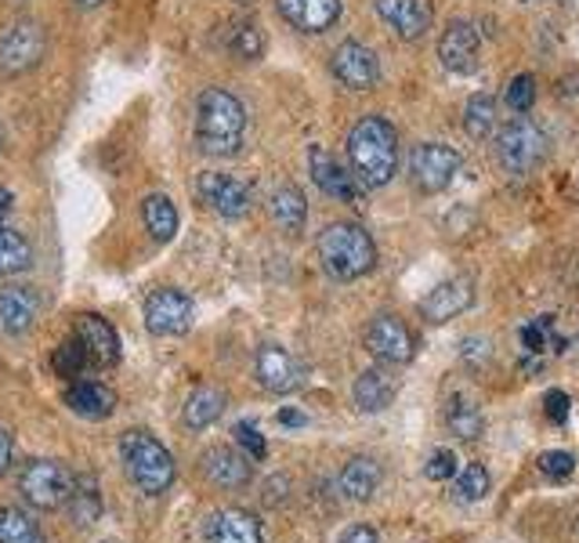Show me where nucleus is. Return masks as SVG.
Segmentation results:
<instances>
[{
    "mask_svg": "<svg viewBox=\"0 0 579 543\" xmlns=\"http://www.w3.org/2000/svg\"><path fill=\"white\" fill-rule=\"evenodd\" d=\"M348 160L355 182L366 188H384L398 167V134L384 116H363L348 134Z\"/></svg>",
    "mask_w": 579,
    "mask_h": 543,
    "instance_id": "obj_1",
    "label": "nucleus"
},
{
    "mask_svg": "<svg viewBox=\"0 0 579 543\" xmlns=\"http://www.w3.org/2000/svg\"><path fill=\"white\" fill-rule=\"evenodd\" d=\"M246 134V109L232 91L206 88L196 102V142L206 156H236Z\"/></svg>",
    "mask_w": 579,
    "mask_h": 543,
    "instance_id": "obj_2",
    "label": "nucleus"
},
{
    "mask_svg": "<svg viewBox=\"0 0 579 543\" xmlns=\"http://www.w3.org/2000/svg\"><path fill=\"white\" fill-rule=\"evenodd\" d=\"M319 262L334 279L352 283V279H363L366 272H374L377 247L363 225L334 222V225H326L319 236Z\"/></svg>",
    "mask_w": 579,
    "mask_h": 543,
    "instance_id": "obj_3",
    "label": "nucleus"
},
{
    "mask_svg": "<svg viewBox=\"0 0 579 543\" xmlns=\"http://www.w3.org/2000/svg\"><path fill=\"white\" fill-rule=\"evenodd\" d=\"M120 457H123V468H128L131 482L142 489L149 496H160L167 493L174 485V457L167 453V445L160 439H153L149 431H128L120 439Z\"/></svg>",
    "mask_w": 579,
    "mask_h": 543,
    "instance_id": "obj_4",
    "label": "nucleus"
},
{
    "mask_svg": "<svg viewBox=\"0 0 579 543\" xmlns=\"http://www.w3.org/2000/svg\"><path fill=\"white\" fill-rule=\"evenodd\" d=\"M547 160V134L526 116H515L511 124L496 131V163L511 178H529V174Z\"/></svg>",
    "mask_w": 579,
    "mask_h": 543,
    "instance_id": "obj_5",
    "label": "nucleus"
},
{
    "mask_svg": "<svg viewBox=\"0 0 579 543\" xmlns=\"http://www.w3.org/2000/svg\"><path fill=\"white\" fill-rule=\"evenodd\" d=\"M73 482L77 474L62 460H30L19 474V493L37 511H59L73 496Z\"/></svg>",
    "mask_w": 579,
    "mask_h": 543,
    "instance_id": "obj_6",
    "label": "nucleus"
},
{
    "mask_svg": "<svg viewBox=\"0 0 579 543\" xmlns=\"http://www.w3.org/2000/svg\"><path fill=\"white\" fill-rule=\"evenodd\" d=\"M48 33L37 19H16L0 30V76H22L40 65Z\"/></svg>",
    "mask_w": 579,
    "mask_h": 543,
    "instance_id": "obj_7",
    "label": "nucleus"
},
{
    "mask_svg": "<svg viewBox=\"0 0 579 543\" xmlns=\"http://www.w3.org/2000/svg\"><path fill=\"white\" fill-rule=\"evenodd\" d=\"M460 174V153L443 142H424L413 148L409 156V178L420 193H443L453 185V178Z\"/></svg>",
    "mask_w": 579,
    "mask_h": 543,
    "instance_id": "obj_8",
    "label": "nucleus"
},
{
    "mask_svg": "<svg viewBox=\"0 0 579 543\" xmlns=\"http://www.w3.org/2000/svg\"><path fill=\"white\" fill-rule=\"evenodd\" d=\"M145 326L156 337H177L192 326V297L177 287L153 290L145 301Z\"/></svg>",
    "mask_w": 579,
    "mask_h": 543,
    "instance_id": "obj_9",
    "label": "nucleus"
},
{
    "mask_svg": "<svg viewBox=\"0 0 579 543\" xmlns=\"http://www.w3.org/2000/svg\"><path fill=\"white\" fill-rule=\"evenodd\" d=\"M196 196L211 211L228 217V222L246 217V211H251V188H246L240 178H232V174H222V171H203L196 178Z\"/></svg>",
    "mask_w": 579,
    "mask_h": 543,
    "instance_id": "obj_10",
    "label": "nucleus"
},
{
    "mask_svg": "<svg viewBox=\"0 0 579 543\" xmlns=\"http://www.w3.org/2000/svg\"><path fill=\"white\" fill-rule=\"evenodd\" d=\"M329 70H334V76L348 91H369V88H377V80H380L377 54L366 44H358V40H344L334 51V59H329Z\"/></svg>",
    "mask_w": 579,
    "mask_h": 543,
    "instance_id": "obj_11",
    "label": "nucleus"
},
{
    "mask_svg": "<svg viewBox=\"0 0 579 543\" xmlns=\"http://www.w3.org/2000/svg\"><path fill=\"white\" fill-rule=\"evenodd\" d=\"M366 348H369V356L384 366H403L413 359V337L398 316H377L374 322H369L366 326Z\"/></svg>",
    "mask_w": 579,
    "mask_h": 543,
    "instance_id": "obj_12",
    "label": "nucleus"
},
{
    "mask_svg": "<svg viewBox=\"0 0 579 543\" xmlns=\"http://www.w3.org/2000/svg\"><path fill=\"white\" fill-rule=\"evenodd\" d=\"M377 16L395 37L420 40L435 22L431 0H377Z\"/></svg>",
    "mask_w": 579,
    "mask_h": 543,
    "instance_id": "obj_13",
    "label": "nucleus"
},
{
    "mask_svg": "<svg viewBox=\"0 0 579 543\" xmlns=\"http://www.w3.org/2000/svg\"><path fill=\"white\" fill-rule=\"evenodd\" d=\"M478 51H481L478 30L464 19L449 22L446 33L438 37V59H443V65L449 73H460V76L475 73L478 70Z\"/></svg>",
    "mask_w": 579,
    "mask_h": 543,
    "instance_id": "obj_14",
    "label": "nucleus"
},
{
    "mask_svg": "<svg viewBox=\"0 0 579 543\" xmlns=\"http://www.w3.org/2000/svg\"><path fill=\"white\" fill-rule=\"evenodd\" d=\"M475 305V287H471V279H446V283H438V287L431 290L420 301V316L424 322H449V319H457L460 311H467Z\"/></svg>",
    "mask_w": 579,
    "mask_h": 543,
    "instance_id": "obj_15",
    "label": "nucleus"
},
{
    "mask_svg": "<svg viewBox=\"0 0 579 543\" xmlns=\"http://www.w3.org/2000/svg\"><path fill=\"white\" fill-rule=\"evenodd\" d=\"M73 337L84 345L91 366H116L120 362V337H116L113 326H109V319L84 311V316H77Z\"/></svg>",
    "mask_w": 579,
    "mask_h": 543,
    "instance_id": "obj_16",
    "label": "nucleus"
},
{
    "mask_svg": "<svg viewBox=\"0 0 579 543\" xmlns=\"http://www.w3.org/2000/svg\"><path fill=\"white\" fill-rule=\"evenodd\" d=\"M308 171H312V182L319 185L326 196H334L341 203H358V182H355V174L344 171L323 145H312L308 148Z\"/></svg>",
    "mask_w": 579,
    "mask_h": 543,
    "instance_id": "obj_17",
    "label": "nucleus"
},
{
    "mask_svg": "<svg viewBox=\"0 0 579 543\" xmlns=\"http://www.w3.org/2000/svg\"><path fill=\"white\" fill-rule=\"evenodd\" d=\"M257 380L272 396H286V391H294L301 385V362L286 348L265 345L257 351Z\"/></svg>",
    "mask_w": 579,
    "mask_h": 543,
    "instance_id": "obj_18",
    "label": "nucleus"
},
{
    "mask_svg": "<svg viewBox=\"0 0 579 543\" xmlns=\"http://www.w3.org/2000/svg\"><path fill=\"white\" fill-rule=\"evenodd\" d=\"M203 540L206 543H265V536H261V522L251 511H240V508L214 511L211 519H206Z\"/></svg>",
    "mask_w": 579,
    "mask_h": 543,
    "instance_id": "obj_19",
    "label": "nucleus"
},
{
    "mask_svg": "<svg viewBox=\"0 0 579 543\" xmlns=\"http://www.w3.org/2000/svg\"><path fill=\"white\" fill-rule=\"evenodd\" d=\"M275 8L301 33H326L341 19V0H275Z\"/></svg>",
    "mask_w": 579,
    "mask_h": 543,
    "instance_id": "obj_20",
    "label": "nucleus"
},
{
    "mask_svg": "<svg viewBox=\"0 0 579 543\" xmlns=\"http://www.w3.org/2000/svg\"><path fill=\"white\" fill-rule=\"evenodd\" d=\"M65 406L84 420H105L116 413V391L102 380H73L65 388Z\"/></svg>",
    "mask_w": 579,
    "mask_h": 543,
    "instance_id": "obj_21",
    "label": "nucleus"
},
{
    "mask_svg": "<svg viewBox=\"0 0 579 543\" xmlns=\"http://www.w3.org/2000/svg\"><path fill=\"white\" fill-rule=\"evenodd\" d=\"M37 316H40V297L33 287L11 283V287L0 290V326L8 334H30Z\"/></svg>",
    "mask_w": 579,
    "mask_h": 543,
    "instance_id": "obj_22",
    "label": "nucleus"
},
{
    "mask_svg": "<svg viewBox=\"0 0 579 543\" xmlns=\"http://www.w3.org/2000/svg\"><path fill=\"white\" fill-rule=\"evenodd\" d=\"M203 474L222 489H243L251 482L254 468H251V457L228 450V445H214V450L203 453Z\"/></svg>",
    "mask_w": 579,
    "mask_h": 543,
    "instance_id": "obj_23",
    "label": "nucleus"
},
{
    "mask_svg": "<svg viewBox=\"0 0 579 543\" xmlns=\"http://www.w3.org/2000/svg\"><path fill=\"white\" fill-rule=\"evenodd\" d=\"M352 396H355V406L363 413H380L395 402L398 385H395V377L384 373V370H363L355 380Z\"/></svg>",
    "mask_w": 579,
    "mask_h": 543,
    "instance_id": "obj_24",
    "label": "nucleus"
},
{
    "mask_svg": "<svg viewBox=\"0 0 579 543\" xmlns=\"http://www.w3.org/2000/svg\"><path fill=\"white\" fill-rule=\"evenodd\" d=\"M225 406H228V399H225V391H222V388H214V385L196 388V391H192V396L185 399V406H182L185 428H192V431L211 428L214 420L225 413Z\"/></svg>",
    "mask_w": 579,
    "mask_h": 543,
    "instance_id": "obj_25",
    "label": "nucleus"
},
{
    "mask_svg": "<svg viewBox=\"0 0 579 543\" xmlns=\"http://www.w3.org/2000/svg\"><path fill=\"white\" fill-rule=\"evenodd\" d=\"M268 207H272L275 225H280L283 233H290V236H297L301 228H305V222H308V203H305V193H301L297 185L275 188Z\"/></svg>",
    "mask_w": 579,
    "mask_h": 543,
    "instance_id": "obj_26",
    "label": "nucleus"
},
{
    "mask_svg": "<svg viewBox=\"0 0 579 543\" xmlns=\"http://www.w3.org/2000/svg\"><path fill=\"white\" fill-rule=\"evenodd\" d=\"M380 485V464L369 457H355L341 471V493L348 500H369Z\"/></svg>",
    "mask_w": 579,
    "mask_h": 543,
    "instance_id": "obj_27",
    "label": "nucleus"
},
{
    "mask_svg": "<svg viewBox=\"0 0 579 543\" xmlns=\"http://www.w3.org/2000/svg\"><path fill=\"white\" fill-rule=\"evenodd\" d=\"M69 514H73V522L80 529H88L99 522L102 514V496H99V482L91 479V474H77L73 482V496H69Z\"/></svg>",
    "mask_w": 579,
    "mask_h": 543,
    "instance_id": "obj_28",
    "label": "nucleus"
},
{
    "mask_svg": "<svg viewBox=\"0 0 579 543\" xmlns=\"http://www.w3.org/2000/svg\"><path fill=\"white\" fill-rule=\"evenodd\" d=\"M142 217H145L149 236H153L156 243L174 239V233H177V211H174V203L167 196H160V193L156 196H145Z\"/></svg>",
    "mask_w": 579,
    "mask_h": 543,
    "instance_id": "obj_29",
    "label": "nucleus"
},
{
    "mask_svg": "<svg viewBox=\"0 0 579 543\" xmlns=\"http://www.w3.org/2000/svg\"><path fill=\"white\" fill-rule=\"evenodd\" d=\"M0 543H44V529L22 508H0Z\"/></svg>",
    "mask_w": 579,
    "mask_h": 543,
    "instance_id": "obj_30",
    "label": "nucleus"
},
{
    "mask_svg": "<svg viewBox=\"0 0 579 543\" xmlns=\"http://www.w3.org/2000/svg\"><path fill=\"white\" fill-rule=\"evenodd\" d=\"M464 131L475 142H486L496 134V102L492 94H471L464 105Z\"/></svg>",
    "mask_w": 579,
    "mask_h": 543,
    "instance_id": "obj_31",
    "label": "nucleus"
},
{
    "mask_svg": "<svg viewBox=\"0 0 579 543\" xmlns=\"http://www.w3.org/2000/svg\"><path fill=\"white\" fill-rule=\"evenodd\" d=\"M33 265V247L22 233L0 225V276H19Z\"/></svg>",
    "mask_w": 579,
    "mask_h": 543,
    "instance_id": "obj_32",
    "label": "nucleus"
},
{
    "mask_svg": "<svg viewBox=\"0 0 579 543\" xmlns=\"http://www.w3.org/2000/svg\"><path fill=\"white\" fill-rule=\"evenodd\" d=\"M446 420H449V431L457 434V439H464V442L478 439L481 428H486V420H481V410H478V406L467 402V399H453Z\"/></svg>",
    "mask_w": 579,
    "mask_h": 543,
    "instance_id": "obj_33",
    "label": "nucleus"
},
{
    "mask_svg": "<svg viewBox=\"0 0 579 543\" xmlns=\"http://www.w3.org/2000/svg\"><path fill=\"white\" fill-rule=\"evenodd\" d=\"M51 366H54V373H59V377H69V380H73V377L84 373L91 362H88L84 345H80L77 337H65V341H62L59 348H54Z\"/></svg>",
    "mask_w": 579,
    "mask_h": 543,
    "instance_id": "obj_34",
    "label": "nucleus"
},
{
    "mask_svg": "<svg viewBox=\"0 0 579 543\" xmlns=\"http://www.w3.org/2000/svg\"><path fill=\"white\" fill-rule=\"evenodd\" d=\"M228 51L236 54V59H243V62H257L261 54H265V37H261L257 25L240 22L236 30H232V37H228Z\"/></svg>",
    "mask_w": 579,
    "mask_h": 543,
    "instance_id": "obj_35",
    "label": "nucleus"
},
{
    "mask_svg": "<svg viewBox=\"0 0 579 543\" xmlns=\"http://www.w3.org/2000/svg\"><path fill=\"white\" fill-rule=\"evenodd\" d=\"M486 493H489V471L481 468V464H467L457 474V496L471 504V500H481Z\"/></svg>",
    "mask_w": 579,
    "mask_h": 543,
    "instance_id": "obj_36",
    "label": "nucleus"
},
{
    "mask_svg": "<svg viewBox=\"0 0 579 543\" xmlns=\"http://www.w3.org/2000/svg\"><path fill=\"white\" fill-rule=\"evenodd\" d=\"M504 102H507V109H511V113H529L532 102H536V80L529 73H518L511 84H507Z\"/></svg>",
    "mask_w": 579,
    "mask_h": 543,
    "instance_id": "obj_37",
    "label": "nucleus"
},
{
    "mask_svg": "<svg viewBox=\"0 0 579 543\" xmlns=\"http://www.w3.org/2000/svg\"><path fill=\"white\" fill-rule=\"evenodd\" d=\"M236 442L246 450V457L251 460H265V453H268V445H265V439H261V431L251 424V420H243V424H236Z\"/></svg>",
    "mask_w": 579,
    "mask_h": 543,
    "instance_id": "obj_38",
    "label": "nucleus"
},
{
    "mask_svg": "<svg viewBox=\"0 0 579 543\" xmlns=\"http://www.w3.org/2000/svg\"><path fill=\"white\" fill-rule=\"evenodd\" d=\"M540 471L547 474V479H569V474L576 471V457L561 453V450H550V453L540 457Z\"/></svg>",
    "mask_w": 579,
    "mask_h": 543,
    "instance_id": "obj_39",
    "label": "nucleus"
},
{
    "mask_svg": "<svg viewBox=\"0 0 579 543\" xmlns=\"http://www.w3.org/2000/svg\"><path fill=\"white\" fill-rule=\"evenodd\" d=\"M424 474H427V479H431V482H446V479H453V474H457V457H453L449 450H438V453L424 464Z\"/></svg>",
    "mask_w": 579,
    "mask_h": 543,
    "instance_id": "obj_40",
    "label": "nucleus"
},
{
    "mask_svg": "<svg viewBox=\"0 0 579 543\" xmlns=\"http://www.w3.org/2000/svg\"><path fill=\"white\" fill-rule=\"evenodd\" d=\"M544 410H547V417L555 420V424H565V420H569V410H572V402H569V396H565V391H547V399H544Z\"/></svg>",
    "mask_w": 579,
    "mask_h": 543,
    "instance_id": "obj_41",
    "label": "nucleus"
},
{
    "mask_svg": "<svg viewBox=\"0 0 579 543\" xmlns=\"http://www.w3.org/2000/svg\"><path fill=\"white\" fill-rule=\"evenodd\" d=\"M460 356L467 362H486L492 351H489V341L486 337H464V348H460Z\"/></svg>",
    "mask_w": 579,
    "mask_h": 543,
    "instance_id": "obj_42",
    "label": "nucleus"
},
{
    "mask_svg": "<svg viewBox=\"0 0 579 543\" xmlns=\"http://www.w3.org/2000/svg\"><path fill=\"white\" fill-rule=\"evenodd\" d=\"M341 543H377V533L369 525H355V529H348V533H344Z\"/></svg>",
    "mask_w": 579,
    "mask_h": 543,
    "instance_id": "obj_43",
    "label": "nucleus"
},
{
    "mask_svg": "<svg viewBox=\"0 0 579 543\" xmlns=\"http://www.w3.org/2000/svg\"><path fill=\"white\" fill-rule=\"evenodd\" d=\"M8 464H11V431L0 428V474L8 471Z\"/></svg>",
    "mask_w": 579,
    "mask_h": 543,
    "instance_id": "obj_44",
    "label": "nucleus"
},
{
    "mask_svg": "<svg viewBox=\"0 0 579 543\" xmlns=\"http://www.w3.org/2000/svg\"><path fill=\"white\" fill-rule=\"evenodd\" d=\"M280 424H286V428H305L308 417L297 413V410H280Z\"/></svg>",
    "mask_w": 579,
    "mask_h": 543,
    "instance_id": "obj_45",
    "label": "nucleus"
},
{
    "mask_svg": "<svg viewBox=\"0 0 579 543\" xmlns=\"http://www.w3.org/2000/svg\"><path fill=\"white\" fill-rule=\"evenodd\" d=\"M11 214V193L4 185H0V225H4V217Z\"/></svg>",
    "mask_w": 579,
    "mask_h": 543,
    "instance_id": "obj_46",
    "label": "nucleus"
},
{
    "mask_svg": "<svg viewBox=\"0 0 579 543\" xmlns=\"http://www.w3.org/2000/svg\"><path fill=\"white\" fill-rule=\"evenodd\" d=\"M80 8H99V4H105V0H77Z\"/></svg>",
    "mask_w": 579,
    "mask_h": 543,
    "instance_id": "obj_47",
    "label": "nucleus"
},
{
    "mask_svg": "<svg viewBox=\"0 0 579 543\" xmlns=\"http://www.w3.org/2000/svg\"><path fill=\"white\" fill-rule=\"evenodd\" d=\"M561 4H579V0H561Z\"/></svg>",
    "mask_w": 579,
    "mask_h": 543,
    "instance_id": "obj_48",
    "label": "nucleus"
},
{
    "mask_svg": "<svg viewBox=\"0 0 579 543\" xmlns=\"http://www.w3.org/2000/svg\"><path fill=\"white\" fill-rule=\"evenodd\" d=\"M243 4H251V0H243Z\"/></svg>",
    "mask_w": 579,
    "mask_h": 543,
    "instance_id": "obj_49",
    "label": "nucleus"
}]
</instances>
